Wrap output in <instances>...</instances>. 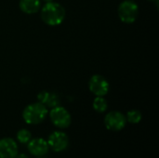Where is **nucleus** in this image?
Returning <instances> with one entry per match:
<instances>
[{
    "instance_id": "nucleus-1",
    "label": "nucleus",
    "mask_w": 159,
    "mask_h": 158,
    "mask_svg": "<svg viewBox=\"0 0 159 158\" xmlns=\"http://www.w3.org/2000/svg\"><path fill=\"white\" fill-rule=\"evenodd\" d=\"M64 7L57 2H47L40 8V17L42 20L49 26H58L65 19Z\"/></svg>"
},
{
    "instance_id": "nucleus-2",
    "label": "nucleus",
    "mask_w": 159,
    "mask_h": 158,
    "mask_svg": "<svg viewBox=\"0 0 159 158\" xmlns=\"http://www.w3.org/2000/svg\"><path fill=\"white\" fill-rule=\"evenodd\" d=\"M48 113V108L37 102L27 105L23 109L22 118L28 125H38L46 119Z\"/></svg>"
},
{
    "instance_id": "nucleus-3",
    "label": "nucleus",
    "mask_w": 159,
    "mask_h": 158,
    "mask_svg": "<svg viewBox=\"0 0 159 158\" xmlns=\"http://www.w3.org/2000/svg\"><path fill=\"white\" fill-rule=\"evenodd\" d=\"M118 17L125 23H133L139 15V6L133 0H125L118 6Z\"/></svg>"
},
{
    "instance_id": "nucleus-4",
    "label": "nucleus",
    "mask_w": 159,
    "mask_h": 158,
    "mask_svg": "<svg viewBox=\"0 0 159 158\" xmlns=\"http://www.w3.org/2000/svg\"><path fill=\"white\" fill-rule=\"evenodd\" d=\"M49 118L51 123L58 129H67L72 122V116L70 113L62 106H56L51 108L49 112Z\"/></svg>"
},
{
    "instance_id": "nucleus-5",
    "label": "nucleus",
    "mask_w": 159,
    "mask_h": 158,
    "mask_svg": "<svg viewBox=\"0 0 159 158\" xmlns=\"http://www.w3.org/2000/svg\"><path fill=\"white\" fill-rule=\"evenodd\" d=\"M126 125V115L119 111H111L104 117V126L110 131H120Z\"/></svg>"
},
{
    "instance_id": "nucleus-6",
    "label": "nucleus",
    "mask_w": 159,
    "mask_h": 158,
    "mask_svg": "<svg viewBox=\"0 0 159 158\" xmlns=\"http://www.w3.org/2000/svg\"><path fill=\"white\" fill-rule=\"evenodd\" d=\"M47 142L48 147L56 153L66 150L69 145V138L67 134L60 130H56L50 133Z\"/></svg>"
},
{
    "instance_id": "nucleus-7",
    "label": "nucleus",
    "mask_w": 159,
    "mask_h": 158,
    "mask_svg": "<svg viewBox=\"0 0 159 158\" xmlns=\"http://www.w3.org/2000/svg\"><path fill=\"white\" fill-rule=\"evenodd\" d=\"M89 88L95 95L104 97L110 89L109 82L105 77L100 74H94L89 81Z\"/></svg>"
},
{
    "instance_id": "nucleus-8",
    "label": "nucleus",
    "mask_w": 159,
    "mask_h": 158,
    "mask_svg": "<svg viewBox=\"0 0 159 158\" xmlns=\"http://www.w3.org/2000/svg\"><path fill=\"white\" fill-rule=\"evenodd\" d=\"M19 154V147L12 138L0 139V158H15Z\"/></svg>"
},
{
    "instance_id": "nucleus-9",
    "label": "nucleus",
    "mask_w": 159,
    "mask_h": 158,
    "mask_svg": "<svg viewBox=\"0 0 159 158\" xmlns=\"http://www.w3.org/2000/svg\"><path fill=\"white\" fill-rule=\"evenodd\" d=\"M27 149L31 155L37 157V156H45L48 154L49 147L48 142L45 139L34 138V139H31V141L28 142Z\"/></svg>"
},
{
    "instance_id": "nucleus-10",
    "label": "nucleus",
    "mask_w": 159,
    "mask_h": 158,
    "mask_svg": "<svg viewBox=\"0 0 159 158\" xmlns=\"http://www.w3.org/2000/svg\"><path fill=\"white\" fill-rule=\"evenodd\" d=\"M37 101L38 102L44 104L47 108H54L60 105L59 96L54 92H48L46 90H43L38 93Z\"/></svg>"
},
{
    "instance_id": "nucleus-11",
    "label": "nucleus",
    "mask_w": 159,
    "mask_h": 158,
    "mask_svg": "<svg viewBox=\"0 0 159 158\" xmlns=\"http://www.w3.org/2000/svg\"><path fill=\"white\" fill-rule=\"evenodd\" d=\"M19 7L20 10L26 14H34L41 8L40 0H20Z\"/></svg>"
},
{
    "instance_id": "nucleus-12",
    "label": "nucleus",
    "mask_w": 159,
    "mask_h": 158,
    "mask_svg": "<svg viewBox=\"0 0 159 158\" xmlns=\"http://www.w3.org/2000/svg\"><path fill=\"white\" fill-rule=\"evenodd\" d=\"M92 106L97 113H104L108 108V102L103 97L96 96V98L93 100Z\"/></svg>"
},
{
    "instance_id": "nucleus-13",
    "label": "nucleus",
    "mask_w": 159,
    "mask_h": 158,
    "mask_svg": "<svg viewBox=\"0 0 159 158\" xmlns=\"http://www.w3.org/2000/svg\"><path fill=\"white\" fill-rule=\"evenodd\" d=\"M142 113L139 110H130L127 113L126 115V119L127 122L130 124H138L142 120Z\"/></svg>"
},
{
    "instance_id": "nucleus-14",
    "label": "nucleus",
    "mask_w": 159,
    "mask_h": 158,
    "mask_svg": "<svg viewBox=\"0 0 159 158\" xmlns=\"http://www.w3.org/2000/svg\"><path fill=\"white\" fill-rule=\"evenodd\" d=\"M16 138H17V141L20 142V143H22V144H25V143H28L31 139H32V134L31 132L26 129H20L18 132H17V135H16Z\"/></svg>"
},
{
    "instance_id": "nucleus-15",
    "label": "nucleus",
    "mask_w": 159,
    "mask_h": 158,
    "mask_svg": "<svg viewBox=\"0 0 159 158\" xmlns=\"http://www.w3.org/2000/svg\"><path fill=\"white\" fill-rule=\"evenodd\" d=\"M15 158H29V156L25 154H20V155H17V156Z\"/></svg>"
},
{
    "instance_id": "nucleus-16",
    "label": "nucleus",
    "mask_w": 159,
    "mask_h": 158,
    "mask_svg": "<svg viewBox=\"0 0 159 158\" xmlns=\"http://www.w3.org/2000/svg\"><path fill=\"white\" fill-rule=\"evenodd\" d=\"M148 1H150V2H155V3H156V5H157V7H158L159 0H148Z\"/></svg>"
},
{
    "instance_id": "nucleus-17",
    "label": "nucleus",
    "mask_w": 159,
    "mask_h": 158,
    "mask_svg": "<svg viewBox=\"0 0 159 158\" xmlns=\"http://www.w3.org/2000/svg\"><path fill=\"white\" fill-rule=\"evenodd\" d=\"M43 1H45V2L47 3V2H51V1H53V0H43Z\"/></svg>"
},
{
    "instance_id": "nucleus-18",
    "label": "nucleus",
    "mask_w": 159,
    "mask_h": 158,
    "mask_svg": "<svg viewBox=\"0 0 159 158\" xmlns=\"http://www.w3.org/2000/svg\"><path fill=\"white\" fill-rule=\"evenodd\" d=\"M36 158H45V157H44V156H37Z\"/></svg>"
}]
</instances>
